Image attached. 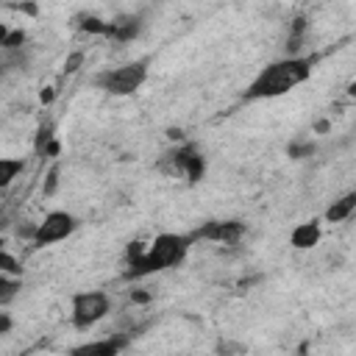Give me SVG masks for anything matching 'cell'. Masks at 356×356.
Masks as SVG:
<instances>
[{"label":"cell","mask_w":356,"mask_h":356,"mask_svg":"<svg viewBox=\"0 0 356 356\" xmlns=\"http://www.w3.org/2000/svg\"><path fill=\"white\" fill-rule=\"evenodd\" d=\"M317 239H320V225L317 222H303L289 236V242L295 248H312V245H317Z\"/></svg>","instance_id":"9"},{"label":"cell","mask_w":356,"mask_h":356,"mask_svg":"<svg viewBox=\"0 0 356 356\" xmlns=\"http://www.w3.org/2000/svg\"><path fill=\"white\" fill-rule=\"evenodd\" d=\"M8 325H11V320L6 314H0V331H8Z\"/></svg>","instance_id":"14"},{"label":"cell","mask_w":356,"mask_h":356,"mask_svg":"<svg viewBox=\"0 0 356 356\" xmlns=\"http://www.w3.org/2000/svg\"><path fill=\"white\" fill-rule=\"evenodd\" d=\"M245 234V225L236 220H225V222H206L203 228H197L192 236L195 239H211V242H222V245H234L239 242V236Z\"/></svg>","instance_id":"6"},{"label":"cell","mask_w":356,"mask_h":356,"mask_svg":"<svg viewBox=\"0 0 356 356\" xmlns=\"http://www.w3.org/2000/svg\"><path fill=\"white\" fill-rule=\"evenodd\" d=\"M81 58H83L81 53L70 56V58H67V64H64V70H67V72H75V70H78V64H81Z\"/></svg>","instance_id":"12"},{"label":"cell","mask_w":356,"mask_h":356,"mask_svg":"<svg viewBox=\"0 0 356 356\" xmlns=\"http://www.w3.org/2000/svg\"><path fill=\"white\" fill-rule=\"evenodd\" d=\"M56 175H58V170L53 167L50 175H47V186H44V192H53V186H56Z\"/></svg>","instance_id":"13"},{"label":"cell","mask_w":356,"mask_h":356,"mask_svg":"<svg viewBox=\"0 0 356 356\" xmlns=\"http://www.w3.org/2000/svg\"><path fill=\"white\" fill-rule=\"evenodd\" d=\"M111 309V300L106 292L100 289H92V292H78L72 298V325L75 328H92L95 323H100Z\"/></svg>","instance_id":"4"},{"label":"cell","mask_w":356,"mask_h":356,"mask_svg":"<svg viewBox=\"0 0 356 356\" xmlns=\"http://www.w3.org/2000/svg\"><path fill=\"white\" fill-rule=\"evenodd\" d=\"M195 236L192 234H159L150 245L131 242L125 250V278H145L150 273H161L167 267H175L189 253Z\"/></svg>","instance_id":"1"},{"label":"cell","mask_w":356,"mask_h":356,"mask_svg":"<svg viewBox=\"0 0 356 356\" xmlns=\"http://www.w3.org/2000/svg\"><path fill=\"white\" fill-rule=\"evenodd\" d=\"M353 209H356V192H348V195H342L339 200H334V203L328 206L325 220H328V222H342V220H348V217L353 214Z\"/></svg>","instance_id":"8"},{"label":"cell","mask_w":356,"mask_h":356,"mask_svg":"<svg viewBox=\"0 0 356 356\" xmlns=\"http://www.w3.org/2000/svg\"><path fill=\"white\" fill-rule=\"evenodd\" d=\"M145 81H147V64L145 61H128V64L106 70L95 78V83L108 95H134Z\"/></svg>","instance_id":"3"},{"label":"cell","mask_w":356,"mask_h":356,"mask_svg":"<svg viewBox=\"0 0 356 356\" xmlns=\"http://www.w3.org/2000/svg\"><path fill=\"white\" fill-rule=\"evenodd\" d=\"M312 75V58H300V56H286L281 61L267 64L245 89V100H267V97H278L286 95L289 89L300 86L306 78Z\"/></svg>","instance_id":"2"},{"label":"cell","mask_w":356,"mask_h":356,"mask_svg":"<svg viewBox=\"0 0 356 356\" xmlns=\"http://www.w3.org/2000/svg\"><path fill=\"white\" fill-rule=\"evenodd\" d=\"M22 170H25L22 159H0V189L11 186L14 178H17Z\"/></svg>","instance_id":"10"},{"label":"cell","mask_w":356,"mask_h":356,"mask_svg":"<svg viewBox=\"0 0 356 356\" xmlns=\"http://www.w3.org/2000/svg\"><path fill=\"white\" fill-rule=\"evenodd\" d=\"M17 289H19V284H17V281H6V278H0V303L11 300V298L17 295Z\"/></svg>","instance_id":"11"},{"label":"cell","mask_w":356,"mask_h":356,"mask_svg":"<svg viewBox=\"0 0 356 356\" xmlns=\"http://www.w3.org/2000/svg\"><path fill=\"white\" fill-rule=\"evenodd\" d=\"M122 348H125V339H100V342L78 345V348H72V353H75V356H95V353L111 356V353H117V350H122Z\"/></svg>","instance_id":"7"},{"label":"cell","mask_w":356,"mask_h":356,"mask_svg":"<svg viewBox=\"0 0 356 356\" xmlns=\"http://www.w3.org/2000/svg\"><path fill=\"white\" fill-rule=\"evenodd\" d=\"M75 228H78V220H75L70 211H50L42 222H36V231H33L31 242H33L36 248H47V245H53V242L67 239Z\"/></svg>","instance_id":"5"}]
</instances>
